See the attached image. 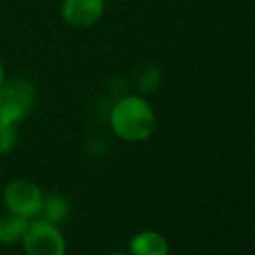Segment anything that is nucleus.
Segmentation results:
<instances>
[{
    "instance_id": "nucleus-1",
    "label": "nucleus",
    "mask_w": 255,
    "mask_h": 255,
    "mask_svg": "<svg viewBox=\"0 0 255 255\" xmlns=\"http://www.w3.org/2000/svg\"><path fill=\"white\" fill-rule=\"evenodd\" d=\"M156 118L154 111L141 96H125L113 104L110 127L117 137L127 142L146 141L153 134Z\"/></svg>"
},
{
    "instance_id": "nucleus-2",
    "label": "nucleus",
    "mask_w": 255,
    "mask_h": 255,
    "mask_svg": "<svg viewBox=\"0 0 255 255\" xmlns=\"http://www.w3.org/2000/svg\"><path fill=\"white\" fill-rule=\"evenodd\" d=\"M37 89L26 78H12L0 85V122L17 125L33 111Z\"/></svg>"
},
{
    "instance_id": "nucleus-3",
    "label": "nucleus",
    "mask_w": 255,
    "mask_h": 255,
    "mask_svg": "<svg viewBox=\"0 0 255 255\" xmlns=\"http://www.w3.org/2000/svg\"><path fill=\"white\" fill-rule=\"evenodd\" d=\"M44 191L30 179H12L3 186L2 202L9 214L19 215L26 221L40 217L44 205Z\"/></svg>"
},
{
    "instance_id": "nucleus-4",
    "label": "nucleus",
    "mask_w": 255,
    "mask_h": 255,
    "mask_svg": "<svg viewBox=\"0 0 255 255\" xmlns=\"http://www.w3.org/2000/svg\"><path fill=\"white\" fill-rule=\"evenodd\" d=\"M24 255H66L68 242L61 228L42 217L30 221L21 240Z\"/></svg>"
},
{
    "instance_id": "nucleus-5",
    "label": "nucleus",
    "mask_w": 255,
    "mask_h": 255,
    "mask_svg": "<svg viewBox=\"0 0 255 255\" xmlns=\"http://www.w3.org/2000/svg\"><path fill=\"white\" fill-rule=\"evenodd\" d=\"M104 7V0H63L61 17L73 28H87L101 19Z\"/></svg>"
},
{
    "instance_id": "nucleus-6",
    "label": "nucleus",
    "mask_w": 255,
    "mask_h": 255,
    "mask_svg": "<svg viewBox=\"0 0 255 255\" xmlns=\"http://www.w3.org/2000/svg\"><path fill=\"white\" fill-rule=\"evenodd\" d=\"M168 243L160 233L141 231L130 240V255H167Z\"/></svg>"
},
{
    "instance_id": "nucleus-7",
    "label": "nucleus",
    "mask_w": 255,
    "mask_h": 255,
    "mask_svg": "<svg viewBox=\"0 0 255 255\" xmlns=\"http://www.w3.org/2000/svg\"><path fill=\"white\" fill-rule=\"evenodd\" d=\"M28 224H30V221L19 217V215L9 214V212L0 215V245L14 247L21 243Z\"/></svg>"
},
{
    "instance_id": "nucleus-8",
    "label": "nucleus",
    "mask_w": 255,
    "mask_h": 255,
    "mask_svg": "<svg viewBox=\"0 0 255 255\" xmlns=\"http://www.w3.org/2000/svg\"><path fill=\"white\" fill-rule=\"evenodd\" d=\"M70 214H71V202L64 195L52 193V195H47L44 198V205H42V212H40L42 219L61 226L63 222L68 221Z\"/></svg>"
},
{
    "instance_id": "nucleus-9",
    "label": "nucleus",
    "mask_w": 255,
    "mask_h": 255,
    "mask_svg": "<svg viewBox=\"0 0 255 255\" xmlns=\"http://www.w3.org/2000/svg\"><path fill=\"white\" fill-rule=\"evenodd\" d=\"M161 82V73H160V68L156 66H148L141 71L137 78V87L141 92H153L158 89Z\"/></svg>"
},
{
    "instance_id": "nucleus-10",
    "label": "nucleus",
    "mask_w": 255,
    "mask_h": 255,
    "mask_svg": "<svg viewBox=\"0 0 255 255\" xmlns=\"http://www.w3.org/2000/svg\"><path fill=\"white\" fill-rule=\"evenodd\" d=\"M17 144V128L16 125L2 124L0 122V156H5L14 151Z\"/></svg>"
},
{
    "instance_id": "nucleus-11",
    "label": "nucleus",
    "mask_w": 255,
    "mask_h": 255,
    "mask_svg": "<svg viewBox=\"0 0 255 255\" xmlns=\"http://www.w3.org/2000/svg\"><path fill=\"white\" fill-rule=\"evenodd\" d=\"M5 82V68H3V64H2V61H0V85Z\"/></svg>"
},
{
    "instance_id": "nucleus-12",
    "label": "nucleus",
    "mask_w": 255,
    "mask_h": 255,
    "mask_svg": "<svg viewBox=\"0 0 255 255\" xmlns=\"http://www.w3.org/2000/svg\"><path fill=\"white\" fill-rule=\"evenodd\" d=\"M110 255H128V254H124V252H115V254H110Z\"/></svg>"
}]
</instances>
